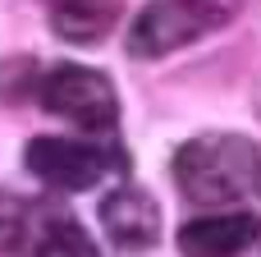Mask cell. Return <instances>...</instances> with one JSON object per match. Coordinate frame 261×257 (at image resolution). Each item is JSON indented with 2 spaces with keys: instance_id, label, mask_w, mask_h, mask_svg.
<instances>
[{
  "instance_id": "5",
  "label": "cell",
  "mask_w": 261,
  "mask_h": 257,
  "mask_svg": "<svg viewBox=\"0 0 261 257\" xmlns=\"http://www.w3.org/2000/svg\"><path fill=\"white\" fill-rule=\"evenodd\" d=\"M261 235V221L252 212H220L188 221L179 230V253L184 257H239Z\"/></svg>"
},
{
  "instance_id": "9",
  "label": "cell",
  "mask_w": 261,
  "mask_h": 257,
  "mask_svg": "<svg viewBox=\"0 0 261 257\" xmlns=\"http://www.w3.org/2000/svg\"><path fill=\"white\" fill-rule=\"evenodd\" d=\"M23 225H28V212L23 202H14L9 193H0V253H14L18 239H23Z\"/></svg>"
},
{
  "instance_id": "8",
  "label": "cell",
  "mask_w": 261,
  "mask_h": 257,
  "mask_svg": "<svg viewBox=\"0 0 261 257\" xmlns=\"http://www.w3.org/2000/svg\"><path fill=\"white\" fill-rule=\"evenodd\" d=\"M32 257H101V248L87 239V230H83L78 221H64V216H55V221H50V225L37 235Z\"/></svg>"
},
{
  "instance_id": "7",
  "label": "cell",
  "mask_w": 261,
  "mask_h": 257,
  "mask_svg": "<svg viewBox=\"0 0 261 257\" xmlns=\"http://www.w3.org/2000/svg\"><path fill=\"white\" fill-rule=\"evenodd\" d=\"M46 14H50V28L64 41L87 46V41H101L115 28L119 0H46Z\"/></svg>"
},
{
  "instance_id": "1",
  "label": "cell",
  "mask_w": 261,
  "mask_h": 257,
  "mask_svg": "<svg viewBox=\"0 0 261 257\" xmlns=\"http://www.w3.org/2000/svg\"><path fill=\"white\" fill-rule=\"evenodd\" d=\"M179 193L197 207H220L234 198H261V147L234 133H206L179 147L174 156Z\"/></svg>"
},
{
  "instance_id": "4",
  "label": "cell",
  "mask_w": 261,
  "mask_h": 257,
  "mask_svg": "<svg viewBox=\"0 0 261 257\" xmlns=\"http://www.w3.org/2000/svg\"><path fill=\"white\" fill-rule=\"evenodd\" d=\"M23 161L37 179H46L50 189H64V193H83L110 175V152L78 143V138H32L23 147Z\"/></svg>"
},
{
  "instance_id": "6",
  "label": "cell",
  "mask_w": 261,
  "mask_h": 257,
  "mask_svg": "<svg viewBox=\"0 0 261 257\" xmlns=\"http://www.w3.org/2000/svg\"><path fill=\"white\" fill-rule=\"evenodd\" d=\"M101 225L119 248H151L161 239V212L142 189H115L101 202Z\"/></svg>"
},
{
  "instance_id": "3",
  "label": "cell",
  "mask_w": 261,
  "mask_h": 257,
  "mask_svg": "<svg viewBox=\"0 0 261 257\" xmlns=\"http://www.w3.org/2000/svg\"><path fill=\"white\" fill-rule=\"evenodd\" d=\"M41 106L50 115L78 124V129H92V133H101V129H110L119 120V97H115L110 78L96 74V69H87V64H60V69H50L41 78Z\"/></svg>"
},
{
  "instance_id": "2",
  "label": "cell",
  "mask_w": 261,
  "mask_h": 257,
  "mask_svg": "<svg viewBox=\"0 0 261 257\" xmlns=\"http://www.w3.org/2000/svg\"><path fill=\"white\" fill-rule=\"evenodd\" d=\"M234 14H239V0H151L128 28V55L161 60V55L225 28Z\"/></svg>"
}]
</instances>
